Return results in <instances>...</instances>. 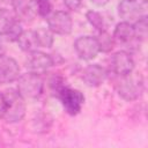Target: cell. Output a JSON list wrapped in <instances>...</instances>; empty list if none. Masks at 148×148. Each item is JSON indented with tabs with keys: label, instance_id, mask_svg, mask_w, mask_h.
Instances as JSON below:
<instances>
[{
	"label": "cell",
	"instance_id": "1",
	"mask_svg": "<svg viewBox=\"0 0 148 148\" xmlns=\"http://www.w3.org/2000/svg\"><path fill=\"white\" fill-rule=\"evenodd\" d=\"M118 81L114 86L116 91L120 98L126 102H133L142 96L145 91L143 76L139 73H130L124 76H118Z\"/></svg>",
	"mask_w": 148,
	"mask_h": 148
},
{
	"label": "cell",
	"instance_id": "2",
	"mask_svg": "<svg viewBox=\"0 0 148 148\" xmlns=\"http://www.w3.org/2000/svg\"><path fill=\"white\" fill-rule=\"evenodd\" d=\"M16 82V89L25 101H36L44 91V79L40 74L27 72L21 74Z\"/></svg>",
	"mask_w": 148,
	"mask_h": 148
},
{
	"label": "cell",
	"instance_id": "3",
	"mask_svg": "<svg viewBox=\"0 0 148 148\" xmlns=\"http://www.w3.org/2000/svg\"><path fill=\"white\" fill-rule=\"evenodd\" d=\"M6 99H7V112L3 117V119L9 124L20 123L27 113V104L25 99L20 95L17 89L9 88L5 92Z\"/></svg>",
	"mask_w": 148,
	"mask_h": 148
},
{
	"label": "cell",
	"instance_id": "4",
	"mask_svg": "<svg viewBox=\"0 0 148 148\" xmlns=\"http://www.w3.org/2000/svg\"><path fill=\"white\" fill-rule=\"evenodd\" d=\"M56 98H58L60 101L65 112L69 116L79 114L83 108L84 99H86L84 95L81 90L72 88L68 84H66L59 91V94L57 95Z\"/></svg>",
	"mask_w": 148,
	"mask_h": 148
},
{
	"label": "cell",
	"instance_id": "5",
	"mask_svg": "<svg viewBox=\"0 0 148 148\" xmlns=\"http://www.w3.org/2000/svg\"><path fill=\"white\" fill-rule=\"evenodd\" d=\"M147 0H121L118 5V15L123 21L134 23L147 16Z\"/></svg>",
	"mask_w": 148,
	"mask_h": 148
},
{
	"label": "cell",
	"instance_id": "6",
	"mask_svg": "<svg viewBox=\"0 0 148 148\" xmlns=\"http://www.w3.org/2000/svg\"><path fill=\"white\" fill-rule=\"evenodd\" d=\"M57 64L53 56L47 54L43 51L35 50L28 53L25 60V67L28 72H32L36 74H45L52 66Z\"/></svg>",
	"mask_w": 148,
	"mask_h": 148
},
{
	"label": "cell",
	"instance_id": "7",
	"mask_svg": "<svg viewBox=\"0 0 148 148\" xmlns=\"http://www.w3.org/2000/svg\"><path fill=\"white\" fill-rule=\"evenodd\" d=\"M47 28L59 36H67L73 31V18L67 10L52 12L47 17Z\"/></svg>",
	"mask_w": 148,
	"mask_h": 148
},
{
	"label": "cell",
	"instance_id": "8",
	"mask_svg": "<svg viewBox=\"0 0 148 148\" xmlns=\"http://www.w3.org/2000/svg\"><path fill=\"white\" fill-rule=\"evenodd\" d=\"M74 51L76 56L82 59V60H92L97 57L99 53V47L98 43L95 36L90 35H84V36H79L74 43H73Z\"/></svg>",
	"mask_w": 148,
	"mask_h": 148
},
{
	"label": "cell",
	"instance_id": "9",
	"mask_svg": "<svg viewBox=\"0 0 148 148\" xmlns=\"http://www.w3.org/2000/svg\"><path fill=\"white\" fill-rule=\"evenodd\" d=\"M111 71L117 76H124L134 71V60L130 52L127 51H117L111 57Z\"/></svg>",
	"mask_w": 148,
	"mask_h": 148
},
{
	"label": "cell",
	"instance_id": "10",
	"mask_svg": "<svg viewBox=\"0 0 148 148\" xmlns=\"http://www.w3.org/2000/svg\"><path fill=\"white\" fill-rule=\"evenodd\" d=\"M109 72L105 67L101 66L99 64H91L83 68L81 79L86 86L96 88L102 86L106 81Z\"/></svg>",
	"mask_w": 148,
	"mask_h": 148
},
{
	"label": "cell",
	"instance_id": "11",
	"mask_svg": "<svg viewBox=\"0 0 148 148\" xmlns=\"http://www.w3.org/2000/svg\"><path fill=\"white\" fill-rule=\"evenodd\" d=\"M20 75V66L14 58L6 54L0 57V84L15 82Z\"/></svg>",
	"mask_w": 148,
	"mask_h": 148
},
{
	"label": "cell",
	"instance_id": "12",
	"mask_svg": "<svg viewBox=\"0 0 148 148\" xmlns=\"http://www.w3.org/2000/svg\"><path fill=\"white\" fill-rule=\"evenodd\" d=\"M12 10L20 22H31L37 16L35 0H12Z\"/></svg>",
	"mask_w": 148,
	"mask_h": 148
},
{
	"label": "cell",
	"instance_id": "13",
	"mask_svg": "<svg viewBox=\"0 0 148 148\" xmlns=\"http://www.w3.org/2000/svg\"><path fill=\"white\" fill-rule=\"evenodd\" d=\"M112 37L116 44L128 45L133 43V40H135V37H134V30H133L132 23L125 22V21H120L119 23H117L114 27Z\"/></svg>",
	"mask_w": 148,
	"mask_h": 148
},
{
	"label": "cell",
	"instance_id": "14",
	"mask_svg": "<svg viewBox=\"0 0 148 148\" xmlns=\"http://www.w3.org/2000/svg\"><path fill=\"white\" fill-rule=\"evenodd\" d=\"M16 43H17L18 47L27 53L39 49L38 44H37V39H36L35 30H23V32L20 35Z\"/></svg>",
	"mask_w": 148,
	"mask_h": 148
},
{
	"label": "cell",
	"instance_id": "15",
	"mask_svg": "<svg viewBox=\"0 0 148 148\" xmlns=\"http://www.w3.org/2000/svg\"><path fill=\"white\" fill-rule=\"evenodd\" d=\"M36 34V39H37V44L38 47H46L50 49L52 47L53 43H54V34L46 27H39L38 29L35 30Z\"/></svg>",
	"mask_w": 148,
	"mask_h": 148
},
{
	"label": "cell",
	"instance_id": "16",
	"mask_svg": "<svg viewBox=\"0 0 148 148\" xmlns=\"http://www.w3.org/2000/svg\"><path fill=\"white\" fill-rule=\"evenodd\" d=\"M97 43H98V47H99V52L103 53H109L114 49L116 42L112 37V35L110 32H108L106 30L99 31L98 36L96 37Z\"/></svg>",
	"mask_w": 148,
	"mask_h": 148
},
{
	"label": "cell",
	"instance_id": "17",
	"mask_svg": "<svg viewBox=\"0 0 148 148\" xmlns=\"http://www.w3.org/2000/svg\"><path fill=\"white\" fill-rule=\"evenodd\" d=\"M134 30V37L136 42H145L148 36V17L143 16L132 23Z\"/></svg>",
	"mask_w": 148,
	"mask_h": 148
},
{
	"label": "cell",
	"instance_id": "18",
	"mask_svg": "<svg viewBox=\"0 0 148 148\" xmlns=\"http://www.w3.org/2000/svg\"><path fill=\"white\" fill-rule=\"evenodd\" d=\"M86 18L88 21V23L94 27L98 32L99 31H103V30H106V23H105V20L103 17V15L97 12V10H88L86 13Z\"/></svg>",
	"mask_w": 148,
	"mask_h": 148
},
{
	"label": "cell",
	"instance_id": "19",
	"mask_svg": "<svg viewBox=\"0 0 148 148\" xmlns=\"http://www.w3.org/2000/svg\"><path fill=\"white\" fill-rule=\"evenodd\" d=\"M23 28H22V22H20L17 18L8 27V29L5 31V34L2 35L7 42H16L20 37V35L23 32Z\"/></svg>",
	"mask_w": 148,
	"mask_h": 148
},
{
	"label": "cell",
	"instance_id": "20",
	"mask_svg": "<svg viewBox=\"0 0 148 148\" xmlns=\"http://www.w3.org/2000/svg\"><path fill=\"white\" fill-rule=\"evenodd\" d=\"M16 20L12 9L0 8V35H3L8 27Z\"/></svg>",
	"mask_w": 148,
	"mask_h": 148
},
{
	"label": "cell",
	"instance_id": "21",
	"mask_svg": "<svg viewBox=\"0 0 148 148\" xmlns=\"http://www.w3.org/2000/svg\"><path fill=\"white\" fill-rule=\"evenodd\" d=\"M35 6H36V12L37 16L46 18L53 10V6L51 0H35Z\"/></svg>",
	"mask_w": 148,
	"mask_h": 148
},
{
	"label": "cell",
	"instance_id": "22",
	"mask_svg": "<svg viewBox=\"0 0 148 148\" xmlns=\"http://www.w3.org/2000/svg\"><path fill=\"white\" fill-rule=\"evenodd\" d=\"M66 84H67V83H66V80H65L62 76H60V75H53V76L50 79V81H49L50 91H51V94H52L54 97H57V95L59 94V91H60Z\"/></svg>",
	"mask_w": 148,
	"mask_h": 148
},
{
	"label": "cell",
	"instance_id": "23",
	"mask_svg": "<svg viewBox=\"0 0 148 148\" xmlns=\"http://www.w3.org/2000/svg\"><path fill=\"white\" fill-rule=\"evenodd\" d=\"M83 3V0H64V5L71 12H77Z\"/></svg>",
	"mask_w": 148,
	"mask_h": 148
},
{
	"label": "cell",
	"instance_id": "24",
	"mask_svg": "<svg viewBox=\"0 0 148 148\" xmlns=\"http://www.w3.org/2000/svg\"><path fill=\"white\" fill-rule=\"evenodd\" d=\"M7 108H8V104H7L6 96L3 92L0 91V119H3V117L7 112Z\"/></svg>",
	"mask_w": 148,
	"mask_h": 148
},
{
	"label": "cell",
	"instance_id": "25",
	"mask_svg": "<svg viewBox=\"0 0 148 148\" xmlns=\"http://www.w3.org/2000/svg\"><path fill=\"white\" fill-rule=\"evenodd\" d=\"M6 54V38L0 35V57Z\"/></svg>",
	"mask_w": 148,
	"mask_h": 148
},
{
	"label": "cell",
	"instance_id": "26",
	"mask_svg": "<svg viewBox=\"0 0 148 148\" xmlns=\"http://www.w3.org/2000/svg\"><path fill=\"white\" fill-rule=\"evenodd\" d=\"M90 2L92 5H95V6H97V7H103L106 3H109L110 0H90Z\"/></svg>",
	"mask_w": 148,
	"mask_h": 148
},
{
	"label": "cell",
	"instance_id": "27",
	"mask_svg": "<svg viewBox=\"0 0 148 148\" xmlns=\"http://www.w3.org/2000/svg\"><path fill=\"white\" fill-rule=\"evenodd\" d=\"M2 1H5V2H7V3L10 5V1H12V0H2Z\"/></svg>",
	"mask_w": 148,
	"mask_h": 148
}]
</instances>
